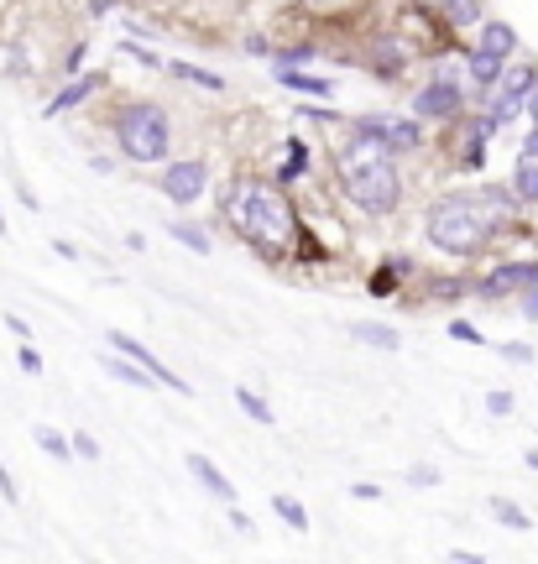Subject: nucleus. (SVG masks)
Instances as JSON below:
<instances>
[{
    "mask_svg": "<svg viewBox=\"0 0 538 564\" xmlns=\"http://www.w3.org/2000/svg\"><path fill=\"white\" fill-rule=\"evenodd\" d=\"M225 220L230 230L241 235L251 251H262L267 262H277L283 251L298 246V209L288 204L283 183H267V178H241L225 188Z\"/></svg>",
    "mask_w": 538,
    "mask_h": 564,
    "instance_id": "nucleus-1",
    "label": "nucleus"
},
{
    "mask_svg": "<svg viewBox=\"0 0 538 564\" xmlns=\"http://www.w3.org/2000/svg\"><path fill=\"white\" fill-rule=\"evenodd\" d=\"M340 188L361 215H392L403 204V178H397L392 152L371 147L361 136H356V157H345V168H340Z\"/></svg>",
    "mask_w": 538,
    "mask_h": 564,
    "instance_id": "nucleus-2",
    "label": "nucleus"
},
{
    "mask_svg": "<svg viewBox=\"0 0 538 564\" xmlns=\"http://www.w3.org/2000/svg\"><path fill=\"white\" fill-rule=\"evenodd\" d=\"M497 225L502 220L481 204V194H450L429 209V246H439L444 256H481Z\"/></svg>",
    "mask_w": 538,
    "mask_h": 564,
    "instance_id": "nucleus-3",
    "label": "nucleus"
},
{
    "mask_svg": "<svg viewBox=\"0 0 538 564\" xmlns=\"http://www.w3.org/2000/svg\"><path fill=\"white\" fill-rule=\"evenodd\" d=\"M115 141L131 162H168L173 147V121L157 100H131L121 115H115Z\"/></svg>",
    "mask_w": 538,
    "mask_h": 564,
    "instance_id": "nucleus-4",
    "label": "nucleus"
},
{
    "mask_svg": "<svg viewBox=\"0 0 538 564\" xmlns=\"http://www.w3.org/2000/svg\"><path fill=\"white\" fill-rule=\"evenodd\" d=\"M460 105H465V89L450 74H439L434 84H424L413 94V115H418V121H455Z\"/></svg>",
    "mask_w": 538,
    "mask_h": 564,
    "instance_id": "nucleus-5",
    "label": "nucleus"
},
{
    "mask_svg": "<svg viewBox=\"0 0 538 564\" xmlns=\"http://www.w3.org/2000/svg\"><path fill=\"white\" fill-rule=\"evenodd\" d=\"M209 188V162L204 157H183V162H168L162 168V194L173 204H199V194Z\"/></svg>",
    "mask_w": 538,
    "mask_h": 564,
    "instance_id": "nucleus-6",
    "label": "nucleus"
},
{
    "mask_svg": "<svg viewBox=\"0 0 538 564\" xmlns=\"http://www.w3.org/2000/svg\"><path fill=\"white\" fill-rule=\"evenodd\" d=\"M533 282H538V262H502L497 272H486V277L476 282V293L497 303V298H507V293H528Z\"/></svg>",
    "mask_w": 538,
    "mask_h": 564,
    "instance_id": "nucleus-7",
    "label": "nucleus"
},
{
    "mask_svg": "<svg viewBox=\"0 0 538 564\" xmlns=\"http://www.w3.org/2000/svg\"><path fill=\"white\" fill-rule=\"evenodd\" d=\"M105 340H110V350H121V356H131L136 366H147V371L157 376V382H162V387H173L178 397H189V392H194L189 382H183V376H173L168 366H162V361L152 356V350H147L142 340H131V335H126V329H110V335H105Z\"/></svg>",
    "mask_w": 538,
    "mask_h": 564,
    "instance_id": "nucleus-8",
    "label": "nucleus"
},
{
    "mask_svg": "<svg viewBox=\"0 0 538 564\" xmlns=\"http://www.w3.org/2000/svg\"><path fill=\"white\" fill-rule=\"evenodd\" d=\"M183 465H189V476L209 491V497H215L220 507H230V502H236V481H230L225 476V470L215 465V460H209V455H183Z\"/></svg>",
    "mask_w": 538,
    "mask_h": 564,
    "instance_id": "nucleus-9",
    "label": "nucleus"
},
{
    "mask_svg": "<svg viewBox=\"0 0 538 564\" xmlns=\"http://www.w3.org/2000/svg\"><path fill=\"white\" fill-rule=\"evenodd\" d=\"M408 63V47H403V32H387L377 37V47H371V74L377 79H397Z\"/></svg>",
    "mask_w": 538,
    "mask_h": 564,
    "instance_id": "nucleus-10",
    "label": "nucleus"
},
{
    "mask_svg": "<svg viewBox=\"0 0 538 564\" xmlns=\"http://www.w3.org/2000/svg\"><path fill=\"white\" fill-rule=\"evenodd\" d=\"M105 84V74H74V79H68L58 94H53V100H48V110H42V115H48V121H53V115H63V110H74V105H84L89 100V94H95Z\"/></svg>",
    "mask_w": 538,
    "mask_h": 564,
    "instance_id": "nucleus-11",
    "label": "nucleus"
},
{
    "mask_svg": "<svg viewBox=\"0 0 538 564\" xmlns=\"http://www.w3.org/2000/svg\"><path fill=\"white\" fill-rule=\"evenodd\" d=\"M502 74H507V58L481 53V47H471V53H465V79H471L476 89H497Z\"/></svg>",
    "mask_w": 538,
    "mask_h": 564,
    "instance_id": "nucleus-12",
    "label": "nucleus"
},
{
    "mask_svg": "<svg viewBox=\"0 0 538 564\" xmlns=\"http://www.w3.org/2000/svg\"><path fill=\"white\" fill-rule=\"evenodd\" d=\"M418 147H424V121H397V115H387V152L403 157Z\"/></svg>",
    "mask_w": 538,
    "mask_h": 564,
    "instance_id": "nucleus-13",
    "label": "nucleus"
},
{
    "mask_svg": "<svg viewBox=\"0 0 538 564\" xmlns=\"http://www.w3.org/2000/svg\"><path fill=\"white\" fill-rule=\"evenodd\" d=\"M100 366L115 376V382H131V387H162V382H157V376H152L147 366H136L131 356H121V350H110V356H105Z\"/></svg>",
    "mask_w": 538,
    "mask_h": 564,
    "instance_id": "nucleus-14",
    "label": "nucleus"
},
{
    "mask_svg": "<svg viewBox=\"0 0 538 564\" xmlns=\"http://www.w3.org/2000/svg\"><path fill=\"white\" fill-rule=\"evenodd\" d=\"M277 84H283L288 94H309V100H330V79H314V74H303V68H277Z\"/></svg>",
    "mask_w": 538,
    "mask_h": 564,
    "instance_id": "nucleus-15",
    "label": "nucleus"
},
{
    "mask_svg": "<svg viewBox=\"0 0 538 564\" xmlns=\"http://www.w3.org/2000/svg\"><path fill=\"white\" fill-rule=\"evenodd\" d=\"M350 340H356V345H371V350H387V356H392V350H403V335H397V329H387V324H350Z\"/></svg>",
    "mask_w": 538,
    "mask_h": 564,
    "instance_id": "nucleus-16",
    "label": "nucleus"
},
{
    "mask_svg": "<svg viewBox=\"0 0 538 564\" xmlns=\"http://www.w3.org/2000/svg\"><path fill=\"white\" fill-rule=\"evenodd\" d=\"M168 74L183 79V84H194V89H209V94H220V89H225L220 74H209V68H199V63H183V58H168Z\"/></svg>",
    "mask_w": 538,
    "mask_h": 564,
    "instance_id": "nucleus-17",
    "label": "nucleus"
},
{
    "mask_svg": "<svg viewBox=\"0 0 538 564\" xmlns=\"http://www.w3.org/2000/svg\"><path fill=\"white\" fill-rule=\"evenodd\" d=\"M397 272H413L408 256H397V262H387V267L371 272V277H366V293H371V298H392V293H397Z\"/></svg>",
    "mask_w": 538,
    "mask_h": 564,
    "instance_id": "nucleus-18",
    "label": "nucleus"
},
{
    "mask_svg": "<svg viewBox=\"0 0 538 564\" xmlns=\"http://www.w3.org/2000/svg\"><path fill=\"white\" fill-rule=\"evenodd\" d=\"M481 53H497V58H507L512 53V47H518V32H512L507 27V21H486V27H481Z\"/></svg>",
    "mask_w": 538,
    "mask_h": 564,
    "instance_id": "nucleus-19",
    "label": "nucleus"
},
{
    "mask_svg": "<svg viewBox=\"0 0 538 564\" xmlns=\"http://www.w3.org/2000/svg\"><path fill=\"white\" fill-rule=\"evenodd\" d=\"M168 235L178 246H189L194 256H209V230L204 225H194V220H168Z\"/></svg>",
    "mask_w": 538,
    "mask_h": 564,
    "instance_id": "nucleus-20",
    "label": "nucleus"
},
{
    "mask_svg": "<svg viewBox=\"0 0 538 564\" xmlns=\"http://www.w3.org/2000/svg\"><path fill=\"white\" fill-rule=\"evenodd\" d=\"M309 173V147H303L298 136H288V147H283V168H277V183H293Z\"/></svg>",
    "mask_w": 538,
    "mask_h": 564,
    "instance_id": "nucleus-21",
    "label": "nucleus"
},
{
    "mask_svg": "<svg viewBox=\"0 0 538 564\" xmlns=\"http://www.w3.org/2000/svg\"><path fill=\"white\" fill-rule=\"evenodd\" d=\"M512 188H518L523 204H538V157H523L518 168H512Z\"/></svg>",
    "mask_w": 538,
    "mask_h": 564,
    "instance_id": "nucleus-22",
    "label": "nucleus"
},
{
    "mask_svg": "<svg viewBox=\"0 0 538 564\" xmlns=\"http://www.w3.org/2000/svg\"><path fill=\"white\" fill-rule=\"evenodd\" d=\"M439 11L450 27H476L481 21V0H439Z\"/></svg>",
    "mask_w": 538,
    "mask_h": 564,
    "instance_id": "nucleus-23",
    "label": "nucleus"
},
{
    "mask_svg": "<svg viewBox=\"0 0 538 564\" xmlns=\"http://www.w3.org/2000/svg\"><path fill=\"white\" fill-rule=\"evenodd\" d=\"M319 58V47L314 42H293V47H272V63L277 68H303V63H314Z\"/></svg>",
    "mask_w": 538,
    "mask_h": 564,
    "instance_id": "nucleus-24",
    "label": "nucleus"
},
{
    "mask_svg": "<svg viewBox=\"0 0 538 564\" xmlns=\"http://www.w3.org/2000/svg\"><path fill=\"white\" fill-rule=\"evenodd\" d=\"M236 408H241L246 418H256V423H277L272 403H267V397H256L251 387H236Z\"/></svg>",
    "mask_w": 538,
    "mask_h": 564,
    "instance_id": "nucleus-25",
    "label": "nucleus"
},
{
    "mask_svg": "<svg viewBox=\"0 0 538 564\" xmlns=\"http://www.w3.org/2000/svg\"><path fill=\"white\" fill-rule=\"evenodd\" d=\"M272 512L283 517L293 533H309V512H303V502H293V497H283V491H277V497H272Z\"/></svg>",
    "mask_w": 538,
    "mask_h": 564,
    "instance_id": "nucleus-26",
    "label": "nucleus"
},
{
    "mask_svg": "<svg viewBox=\"0 0 538 564\" xmlns=\"http://www.w3.org/2000/svg\"><path fill=\"white\" fill-rule=\"evenodd\" d=\"M37 444H42V450H48L53 460H74V439H68V434H58V429H48V423L37 429Z\"/></svg>",
    "mask_w": 538,
    "mask_h": 564,
    "instance_id": "nucleus-27",
    "label": "nucleus"
},
{
    "mask_svg": "<svg viewBox=\"0 0 538 564\" xmlns=\"http://www.w3.org/2000/svg\"><path fill=\"white\" fill-rule=\"evenodd\" d=\"M491 517H497V523H507V528H518V533L528 528V512H523V507H512L507 497H491Z\"/></svg>",
    "mask_w": 538,
    "mask_h": 564,
    "instance_id": "nucleus-28",
    "label": "nucleus"
},
{
    "mask_svg": "<svg viewBox=\"0 0 538 564\" xmlns=\"http://www.w3.org/2000/svg\"><path fill=\"white\" fill-rule=\"evenodd\" d=\"M121 53H126L131 63H142V68H168V58H157V53H152V47H142V42H131V37L121 42Z\"/></svg>",
    "mask_w": 538,
    "mask_h": 564,
    "instance_id": "nucleus-29",
    "label": "nucleus"
},
{
    "mask_svg": "<svg viewBox=\"0 0 538 564\" xmlns=\"http://www.w3.org/2000/svg\"><path fill=\"white\" fill-rule=\"evenodd\" d=\"M450 340H460V345H486V335L471 324V319H450V329H444Z\"/></svg>",
    "mask_w": 538,
    "mask_h": 564,
    "instance_id": "nucleus-30",
    "label": "nucleus"
},
{
    "mask_svg": "<svg viewBox=\"0 0 538 564\" xmlns=\"http://www.w3.org/2000/svg\"><path fill=\"white\" fill-rule=\"evenodd\" d=\"M309 11H319V16H345V11H356L361 0H303Z\"/></svg>",
    "mask_w": 538,
    "mask_h": 564,
    "instance_id": "nucleus-31",
    "label": "nucleus"
},
{
    "mask_svg": "<svg viewBox=\"0 0 538 564\" xmlns=\"http://www.w3.org/2000/svg\"><path fill=\"white\" fill-rule=\"evenodd\" d=\"M74 439V460H100V439L95 434H68Z\"/></svg>",
    "mask_w": 538,
    "mask_h": 564,
    "instance_id": "nucleus-32",
    "label": "nucleus"
},
{
    "mask_svg": "<svg viewBox=\"0 0 538 564\" xmlns=\"http://www.w3.org/2000/svg\"><path fill=\"white\" fill-rule=\"evenodd\" d=\"M502 361H512V366H533V345H523V340L502 345Z\"/></svg>",
    "mask_w": 538,
    "mask_h": 564,
    "instance_id": "nucleus-33",
    "label": "nucleus"
},
{
    "mask_svg": "<svg viewBox=\"0 0 538 564\" xmlns=\"http://www.w3.org/2000/svg\"><path fill=\"white\" fill-rule=\"evenodd\" d=\"M16 366L27 371V376H37V371H42V356L32 350V340H21V350H16Z\"/></svg>",
    "mask_w": 538,
    "mask_h": 564,
    "instance_id": "nucleus-34",
    "label": "nucleus"
},
{
    "mask_svg": "<svg viewBox=\"0 0 538 564\" xmlns=\"http://www.w3.org/2000/svg\"><path fill=\"white\" fill-rule=\"evenodd\" d=\"M486 413H491V418H507V413H512V392H502V387L486 392Z\"/></svg>",
    "mask_w": 538,
    "mask_h": 564,
    "instance_id": "nucleus-35",
    "label": "nucleus"
},
{
    "mask_svg": "<svg viewBox=\"0 0 538 564\" xmlns=\"http://www.w3.org/2000/svg\"><path fill=\"white\" fill-rule=\"evenodd\" d=\"M408 486H439V470L434 465H413L408 470Z\"/></svg>",
    "mask_w": 538,
    "mask_h": 564,
    "instance_id": "nucleus-36",
    "label": "nucleus"
},
{
    "mask_svg": "<svg viewBox=\"0 0 538 564\" xmlns=\"http://www.w3.org/2000/svg\"><path fill=\"white\" fill-rule=\"evenodd\" d=\"M350 497H356V502H382V486H371V481H356V486H350Z\"/></svg>",
    "mask_w": 538,
    "mask_h": 564,
    "instance_id": "nucleus-37",
    "label": "nucleus"
},
{
    "mask_svg": "<svg viewBox=\"0 0 538 564\" xmlns=\"http://www.w3.org/2000/svg\"><path fill=\"white\" fill-rule=\"evenodd\" d=\"M0 497H6V502H21V491H16V476H11L6 465H0Z\"/></svg>",
    "mask_w": 538,
    "mask_h": 564,
    "instance_id": "nucleus-38",
    "label": "nucleus"
},
{
    "mask_svg": "<svg viewBox=\"0 0 538 564\" xmlns=\"http://www.w3.org/2000/svg\"><path fill=\"white\" fill-rule=\"evenodd\" d=\"M230 528H236V533H256V523H251V517H246L236 502H230Z\"/></svg>",
    "mask_w": 538,
    "mask_h": 564,
    "instance_id": "nucleus-39",
    "label": "nucleus"
},
{
    "mask_svg": "<svg viewBox=\"0 0 538 564\" xmlns=\"http://www.w3.org/2000/svg\"><path fill=\"white\" fill-rule=\"evenodd\" d=\"M523 319H528V324H538V282L523 293Z\"/></svg>",
    "mask_w": 538,
    "mask_h": 564,
    "instance_id": "nucleus-40",
    "label": "nucleus"
},
{
    "mask_svg": "<svg viewBox=\"0 0 538 564\" xmlns=\"http://www.w3.org/2000/svg\"><path fill=\"white\" fill-rule=\"evenodd\" d=\"M6 329H11V335H16V340H32V324H27V319H21V314H6Z\"/></svg>",
    "mask_w": 538,
    "mask_h": 564,
    "instance_id": "nucleus-41",
    "label": "nucleus"
},
{
    "mask_svg": "<svg viewBox=\"0 0 538 564\" xmlns=\"http://www.w3.org/2000/svg\"><path fill=\"white\" fill-rule=\"evenodd\" d=\"M246 53H251V58H272V42H262V37H246Z\"/></svg>",
    "mask_w": 538,
    "mask_h": 564,
    "instance_id": "nucleus-42",
    "label": "nucleus"
},
{
    "mask_svg": "<svg viewBox=\"0 0 538 564\" xmlns=\"http://www.w3.org/2000/svg\"><path fill=\"white\" fill-rule=\"evenodd\" d=\"M465 282H434V298H460Z\"/></svg>",
    "mask_w": 538,
    "mask_h": 564,
    "instance_id": "nucleus-43",
    "label": "nucleus"
},
{
    "mask_svg": "<svg viewBox=\"0 0 538 564\" xmlns=\"http://www.w3.org/2000/svg\"><path fill=\"white\" fill-rule=\"evenodd\" d=\"M84 53H89V42H79V47H74V53H68V63H63V68H68V74H79V63H84Z\"/></svg>",
    "mask_w": 538,
    "mask_h": 564,
    "instance_id": "nucleus-44",
    "label": "nucleus"
},
{
    "mask_svg": "<svg viewBox=\"0 0 538 564\" xmlns=\"http://www.w3.org/2000/svg\"><path fill=\"white\" fill-rule=\"evenodd\" d=\"M53 251L63 256V262H79V246L74 241H53Z\"/></svg>",
    "mask_w": 538,
    "mask_h": 564,
    "instance_id": "nucleus-45",
    "label": "nucleus"
},
{
    "mask_svg": "<svg viewBox=\"0 0 538 564\" xmlns=\"http://www.w3.org/2000/svg\"><path fill=\"white\" fill-rule=\"evenodd\" d=\"M450 559H455V564H481V554H476V549H450Z\"/></svg>",
    "mask_w": 538,
    "mask_h": 564,
    "instance_id": "nucleus-46",
    "label": "nucleus"
},
{
    "mask_svg": "<svg viewBox=\"0 0 538 564\" xmlns=\"http://www.w3.org/2000/svg\"><path fill=\"white\" fill-rule=\"evenodd\" d=\"M121 0H89V16H105V11H115Z\"/></svg>",
    "mask_w": 538,
    "mask_h": 564,
    "instance_id": "nucleus-47",
    "label": "nucleus"
},
{
    "mask_svg": "<svg viewBox=\"0 0 538 564\" xmlns=\"http://www.w3.org/2000/svg\"><path fill=\"white\" fill-rule=\"evenodd\" d=\"M523 157H538V126L528 131V141H523Z\"/></svg>",
    "mask_w": 538,
    "mask_h": 564,
    "instance_id": "nucleus-48",
    "label": "nucleus"
},
{
    "mask_svg": "<svg viewBox=\"0 0 538 564\" xmlns=\"http://www.w3.org/2000/svg\"><path fill=\"white\" fill-rule=\"evenodd\" d=\"M528 115H533V126H538V89L528 94Z\"/></svg>",
    "mask_w": 538,
    "mask_h": 564,
    "instance_id": "nucleus-49",
    "label": "nucleus"
},
{
    "mask_svg": "<svg viewBox=\"0 0 538 564\" xmlns=\"http://www.w3.org/2000/svg\"><path fill=\"white\" fill-rule=\"evenodd\" d=\"M6 6H11V0H0V16H6Z\"/></svg>",
    "mask_w": 538,
    "mask_h": 564,
    "instance_id": "nucleus-50",
    "label": "nucleus"
},
{
    "mask_svg": "<svg viewBox=\"0 0 538 564\" xmlns=\"http://www.w3.org/2000/svg\"><path fill=\"white\" fill-rule=\"evenodd\" d=\"M0 235H6V215H0Z\"/></svg>",
    "mask_w": 538,
    "mask_h": 564,
    "instance_id": "nucleus-51",
    "label": "nucleus"
}]
</instances>
